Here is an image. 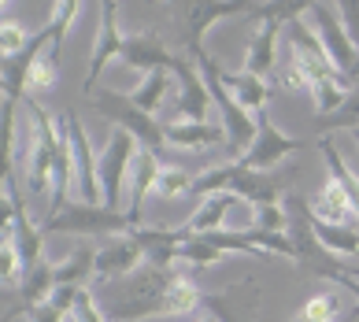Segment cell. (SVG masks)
I'll return each mask as SVG.
<instances>
[{
  "mask_svg": "<svg viewBox=\"0 0 359 322\" xmlns=\"http://www.w3.org/2000/svg\"><path fill=\"white\" fill-rule=\"evenodd\" d=\"M93 297L108 322H137L149 315H193L196 307H204V293L189 278L178 274L175 267L163 271L152 263L137 267L126 278L100 281Z\"/></svg>",
  "mask_w": 359,
  "mask_h": 322,
  "instance_id": "1",
  "label": "cell"
},
{
  "mask_svg": "<svg viewBox=\"0 0 359 322\" xmlns=\"http://www.w3.org/2000/svg\"><path fill=\"white\" fill-rule=\"evenodd\" d=\"M193 196H215V193H233L237 200H248L252 208H267V204H278V196H282V182L274 178L271 170H245L241 163H226V167H215V170H204L196 174L193 182Z\"/></svg>",
  "mask_w": 359,
  "mask_h": 322,
  "instance_id": "2",
  "label": "cell"
},
{
  "mask_svg": "<svg viewBox=\"0 0 359 322\" xmlns=\"http://www.w3.org/2000/svg\"><path fill=\"white\" fill-rule=\"evenodd\" d=\"M45 237L48 234H71V237H115V234H130L134 226H130V215L126 211H111L104 204H67L60 215H52V219L41 222Z\"/></svg>",
  "mask_w": 359,
  "mask_h": 322,
  "instance_id": "3",
  "label": "cell"
},
{
  "mask_svg": "<svg viewBox=\"0 0 359 322\" xmlns=\"http://www.w3.org/2000/svg\"><path fill=\"white\" fill-rule=\"evenodd\" d=\"M93 107H97V115L111 119L115 130L134 133V141L141 145V149H149V152H156V156L163 152V145H167L163 123H156V115L141 112V107L134 104V97H130V93L104 89V93H97V97H93Z\"/></svg>",
  "mask_w": 359,
  "mask_h": 322,
  "instance_id": "4",
  "label": "cell"
},
{
  "mask_svg": "<svg viewBox=\"0 0 359 322\" xmlns=\"http://www.w3.org/2000/svg\"><path fill=\"white\" fill-rule=\"evenodd\" d=\"M26 112H30L34 123V145H30V167H26V185H30V196L52 200V167H56V149H60V123L41 112V104L26 97Z\"/></svg>",
  "mask_w": 359,
  "mask_h": 322,
  "instance_id": "5",
  "label": "cell"
},
{
  "mask_svg": "<svg viewBox=\"0 0 359 322\" xmlns=\"http://www.w3.org/2000/svg\"><path fill=\"white\" fill-rule=\"evenodd\" d=\"M134 156H137V141H134V133H126V130H115L108 137V145H104V152L97 156L104 208L118 211V204H123V182H126V167Z\"/></svg>",
  "mask_w": 359,
  "mask_h": 322,
  "instance_id": "6",
  "label": "cell"
},
{
  "mask_svg": "<svg viewBox=\"0 0 359 322\" xmlns=\"http://www.w3.org/2000/svg\"><path fill=\"white\" fill-rule=\"evenodd\" d=\"M182 22H185V56L196 60L204 48V34L215 26L219 19H233V15H248L252 4H237V0H230V4H215V0H193V4H178L175 8Z\"/></svg>",
  "mask_w": 359,
  "mask_h": 322,
  "instance_id": "7",
  "label": "cell"
},
{
  "mask_svg": "<svg viewBox=\"0 0 359 322\" xmlns=\"http://www.w3.org/2000/svg\"><path fill=\"white\" fill-rule=\"evenodd\" d=\"M304 149V141L297 137H289V133H282L274 123H271V115H267V107L263 112H256V141H252V149L237 159L245 170H271L274 163H282L285 156L292 152H300Z\"/></svg>",
  "mask_w": 359,
  "mask_h": 322,
  "instance_id": "8",
  "label": "cell"
},
{
  "mask_svg": "<svg viewBox=\"0 0 359 322\" xmlns=\"http://www.w3.org/2000/svg\"><path fill=\"white\" fill-rule=\"evenodd\" d=\"M311 19H315V30H318V41H323L330 63H334V71L341 78L352 74V67L359 60V48L352 45L348 30H344V22L337 15L334 4H311Z\"/></svg>",
  "mask_w": 359,
  "mask_h": 322,
  "instance_id": "9",
  "label": "cell"
},
{
  "mask_svg": "<svg viewBox=\"0 0 359 322\" xmlns=\"http://www.w3.org/2000/svg\"><path fill=\"white\" fill-rule=\"evenodd\" d=\"M63 126H67V137H71V149H74V185H78V200L82 204H100V170H97V156L89 149V137H86V126L74 112L63 115Z\"/></svg>",
  "mask_w": 359,
  "mask_h": 322,
  "instance_id": "10",
  "label": "cell"
},
{
  "mask_svg": "<svg viewBox=\"0 0 359 322\" xmlns=\"http://www.w3.org/2000/svg\"><path fill=\"white\" fill-rule=\"evenodd\" d=\"M123 45H126V37L118 34V4H104V8H100L97 45H93L89 71H86V82H82V89L89 93V97H97V82H100L104 67H108L115 56H123Z\"/></svg>",
  "mask_w": 359,
  "mask_h": 322,
  "instance_id": "11",
  "label": "cell"
},
{
  "mask_svg": "<svg viewBox=\"0 0 359 322\" xmlns=\"http://www.w3.org/2000/svg\"><path fill=\"white\" fill-rule=\"evenodd\" d=\"M56 293V263L41 260L34 271H26L15 293H4V315H30L34 307H41Z\"/></svg>",
  "mask_w": 359,
  "mask_h": 322,
  "instance_id": "12",
  "label": "cell"
},
{
  "mask_svg": "<svg viewBox=\"0 0 359 322\" xmlns=\"http://www.w3.org/2000/svg\"><path fill=\"white\" fill-rule=\"evenodd\" d=\"M175 82H178V112L185 115V123H208L211 93H208V82L201 78V67L185 56V52L175 67Z\"/></svg>",
  "mask_w": 359,
  "mask_h": 322,
  "instance_id": "13",
  "label": "cell"
},
{
  "mask_svg": "<svg viewBox=\"0 0 359 322\" xmlns=\"http://www.w3.org/2000/svg\"><path fill=\"white\" fill-rule=\"evenodd\" d=\"M130 237L137 241V248H141V256L144 263H152V267H163V271H170L178 260V252L185 241H193V234L185 230H167V226H152V230H141V226H134L130 230Z\"/></svg>",
  "mask_w": 359,
  "mask_h": 322,
  "instance_id": "14",
  "label": "cell"
},
{
  "mask_svg": "<svg viewBox=\"0 0 359 322\" xmlns=\"http://www.w3.org/2000/svg\"><path fill=\"white\" fill-rule=\"evenodd\" d=\"M118 60H123L126 67H134V71H144V74H152V71H170L175 74L182 52H170L156 34H137V37H126L123 56Z\"/></svg>",
  "mask_w": 359,
  "mask_h": 322,
  "instance_id": "15",
  "label": "cell"
},
{
  "mask_svg": "<svg viewBox=\"0 0 359 322\" xmlns=\"http://www.w3.org/2000/svg\"><path fill=\"white\" fill-rule=\"evenodd\" d=\"M137 267H144V256L137 248L134 237H111L104 248H97V278L100 281H115V278H126L134 274Z\"/></svg>",
  "mask_w": 359,
  "mask_h": 322,
  "instance_id": "16",
  "label": "cell"
},
{
  "mask_svg": "<svg viewBox=\"0 0 359 322\" xmlns=\"http://www.w3.org/2000/svg\"><path fill=\"white\" fill-rule=\"evenodd\" d=\"M159 174H163V167H159L156 152H149V149H137V156H134V189H130V211H126V215H130V226H137V222H141L144 196L156 193Z\"/></svg>",
  "mask_w": 359,
  "mask_h": 322,
  "instance_id": "17",
  "label": "cell"
},
{
  "mask_svg": "<svg viewBox=\"0 0 359 322\" xmlns=\"http://www.w3.org/2000/svg\"><path fill=\"white\" fill-rule=\"evenodd\" d=\"M311 215H315L318 222H326V226H352V222H359L352 200L344 196V189H341L334 178L323 185L318 200H311Z\"/></svg>",
  "mask_w": 359,
  "mask_h": 322,
  "instance_id": "18",
  "label": "cell"
},
{
  "mask_svg": "<svg viewBox=\"0 0 359 322\" xmlns=\"http://www.w3.org/2000/svg\"><path fill=\"white\" fill-rule=\"evenodd\" d=\"M89 278H97V248L93 245H78L63 263H56V289L71 286V289H86Z\"/></svg>",
  "mask_w": 359,
  "mask_h": 322,
  "instance_id": "19",
  "label": "cell"
},
{
  "mask_svg": "<svg viewBox=\"0 0 359 322\" xmlns=\"http://www.w3.org/2000/svg\"><path fill=\"white\" fill-rule=\"evenodd\" d=\"M163 133L170 145H178V149H208V145L215 141H226V130L215 126V123H163Z\"/></svg>",
  "mask_w": 359,
  "mask_h": 322,
  "instance_id": "20",
  "label": "cell"
},
{
  "mask_svg": "<svg viewBox=\"0 0 359 322\" xmlns=\"http://www.w3.org/2000/svg\"><path fill=\"white\" fill-rule=\"evenodd\" d=\"M222 82H226V89L233 93V100L241 104L245 112H252V115L263 112V104H267V97H271V86L263 82V78H256V74H245V71H241V74H230V71H226Z\"/></svg>",
  "mask_w": 359,
  "mask_h": 322,
  "instance_id": "21",
  "label": "cell"
},
{
  "mask_svg": "<svg viewBox=\"0 0 359 322\" xmlns=\"http://www.w3.org/2000/svg\"><path fill=\"white\" fill-rule=\"evenodd\" d=\"M233 204H237L233 193H215V196H208L204 204L189 215L185 230H189V234H215V230H222V219H226V211H230Z\"/></svg>",
  "mask_w": 359,
  "mask_h": 322,
  "instance_id": "22",
  "label": "cell"
},
{
  "mask_svg": "<svg viewBox=\"0 0 359 322\" xmlns=\"http://www.w3.org/2000/svg\"><path fill=\"white\" fill-rule=\"evenodd\" d=\"M337 130H359V86L341 100V107H334L330 115H315L311 123L315 137H326V133H337Z\"/></svg>",
  "mask_w": 359,
  "mask_h": 322,
  "instance_id": "23",
  "label": "cell"
},
{
  "mask_svg": "<svg viewBox=\"0 0 359 322\" xmlns=\"http://www.w3.org/2000/svg\"><path fill=\"white\" fill-rule=\"evenodd\" d=\"M318 149H323V156H326V167H330V178H334L341 189H344V196L352 200V208H355V215H359V178L348 170V163L341 159V152L334 149V141H318Z\"/></svg>",
  "mask_w": 359,
  "mask_h": 322,
  "instance_id": "24",
  "label": "cell"
},
{
  "mask_svg": "<svg viewBox=\"0 0 359 322\" xmlns=\"http://www.w3.org/2000/svg\"><path fill=\"white\" fill-rule=\"evenodd\" d=\"M170 86H178L170 71H152L149 78H144V86H141L137 93H130V97H134V104L141 107V112L152 115V112H159V104H163V97H167Z\"/></svg>",
  "mask_w": 359,
  "mask_h": 322,
  "instance_id": "25",
  "label": "cell"
},
{
  "mask_svg": "<svg viewBox=\"0 0 359 322\" xmlns=\"http://www.w3.org/2000/svg\"><path fill=\"white\" fill-rule=\"evenodd\" d=\"M178 260L182 263H189L193 271H204V267H211L215 260H222V252L211 245L208 237H201V234H193V241H185L182 245V252H178Z\"/></svg>",
  "mask_w": 359,
  "mask_h": 322,
  "instance_id": "26",
  "label": "cell"
},
{
  "mask_svg": "<svg viewBox=\"0 0 359 322\" xmlns=\"http://www.w3.org/2000/svg\"><path fill=\"white\" fill-rule=\"evenodd\" d=\"M337 315H341L337 293H318V297H311L308 304L300 307V318L304 322H334Z\"/></svg>",
  "mask_w": 359,
  "mask_h": 322,
  "instance_id": "27",
  "label": "cell"
},
{
  "mask_svg": "<svg viewBox=\"0 0 359 322\" xmlns=\"http://www.w3.org/2000/svg\"><path fill=\"white\" fill-rule=\"evenodd\" d=\"M193 174L185 170V167H163V174H159V182H156V193L159 196H182V193H189L193 189Z\"/></svg>",
  "mask_w": 359,
  "mask_h": 322,
  "instance_id": "28",
  "label": "cell"
},
{
  "mask_svg": "<svg viewBox=\"0 0 359 322\" xmlns=\"http://www.w3.org/2000/svg\"><path fill=\"white\" fill-rule=\"evenodd\" d=\"M26 41H30V37H22L19 22H11V19L4 15V22H0V52H4V60H8V56H19V52L26 48Z\"/></svg>",
  "mask_w": 359,
  "mask_h": 322,
  "instance_id": "29",
  "label": "cell"
},
{
  "mask_svg": "<svg viewBox=\"0 0 359 322\" xmlns=\"http://www.w3.org/2000/svg\"><path fill=\"white\" fill-rule=\"evenodd\" d=\"M285 208L282 204H267L256 211V226L252 230H267V234H285Z\"/></svg>",
  "mask_w": 359,
  "mask_h": 322,
  "instance_id": "30",
  "label": "cell"
},
{
  "mask_svg": "<svg viewBox=\"0 0 359 322\" xmlns=\"http://www.w3.org/2000/svg\"><path fill=\"white\" fill-rule=\"evenodd\" d=\"M337 15H341V22H344V30H348L352 45L359 48V0H344V4L337 8Z\"/></svg>",
  "mask_w": 359,
  "mask_h": 322,
  "instance_id": "31",
  "label": "cell"
},
{
  "mask_svg": "<svg viewBox=\"0 0 359 322\" xmlns=\"http://www.w3.org/2000/svg\"><path fill=\"white\" fill-rule=\"evenodd\" d=\"M204 311H211L219 322H245V318L237 315V311H233V307L226 304L222 297H215V293H204Z\"/></svg>",
  "mask_w": 359,
  "mask_h": 322,
  "instance_id": "32",
  "label": "cell"
},
{
  "mask_svg": "<svg viewBox=\"0 0 359 322\" xmlns=\"http://www.w3.org/2000/svg\"><path fill=\"white\" fill-rule=\"evenodd\" d=\"M26 322H67V315H63L56 304H41V307H34V311L26 315Z\"/></svg>",
  "mask_w": 359,
  "mask_h": 322,
  "instance_id": "33",
  "label": "cell"
},
{
  "mask_svg": "<svg viewBox=\"0 0 359 322\" xmlns=\"http://www.w3.org/2000/svg\"><path fill=\"white\" fill-rule=\"evenodd\" d=\"M348 86H352V89L359 86V60H355V67H352V74H348Z\"/></svg>",
  "mask_w": 359,
  "mask_h": 322,
  "instance_id": "34",
  "label": "cell"
},
{
  "mask_svg": "<svg viewBox=\"0 0 359 322\" xmlns=\"http://www.w3.org/2000/svg\"><path fill=\"white\" fill-rule=\"evenodd\" d=\"M196 322H219V318H215V315H211V311H204V315H201V318H196Z\"/></svg>",
  "mask_w": 359,
  "mask_h": 322,
  "instance_id": "35",
  "label": "cell"
},
{
  "mask_svg": "<svg viewBox=\"0 0 359 322\" xmlns=\"http://www.w3.org/2000/svg\"><path fill=\"white\" fill-rule=\"evenodd\" d=\"M352 293H355V297H359V286H355V289H352ZM355 315H359V304H355Z\"/></svg>",
  "mask_w": 359,
  "mask_h": 322,
  "instance_id": "36",
  "label": "cell"
},
{
  "mask_svg": "<svg viewBox=\"0 0 359 322\" xmlns=\"http://www.w3.org/2000/svg\"><path fill=\"white\" fill-rule=\"evenodd\" d=\"M352 133H355V145H359V130H352Z\"/></svg>",
  "mask_w": 359,
  "mask_h": 322,
  "instance_id": "37",
  "label": "cell"
}]
</instances>
